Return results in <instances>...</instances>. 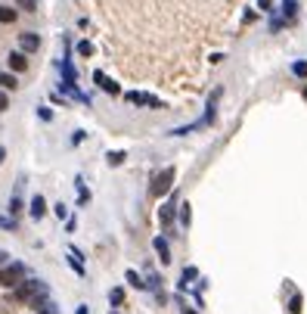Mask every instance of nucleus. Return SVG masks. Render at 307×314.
I'll return each instance as SVG.
<instances>
[{
  "mask_svg": "<svg viewBox=\"0 0 307 314\" xmlns=\"http://www.w3.org/2000/svg\"><path fill=\"white\" fill-rule=\"evenodd\" d=\"M16 299L25 302V305H31V308H38V311H44V305L50 302V286H47L44 280H25V283H19Z\"/></svg>",
  "mask_w": 307,
  "mask_h": 314,
  "instance_id": "obj_1",
  "label": "nucleus"
},
{
  "mask_svg": "<svg viewBox=\"0 0 307 314\" xmlns=\"http://www.w3.org/2000/svg\"><path fill=\"white\" fill-rule=\"evenodd\" d=\"M25 277H28V267L22 261H6L0 267V286L3 289H16L19 283H25Z\"/></svg>",
  "mask_w": 307,
  "mask_h": 314,
  "instance_id": "obj_2",
  "label": "nucleus"
},
{
  "mask_svg": "<svg viewBox=\"0 0 307 314\" xmlns=\"http://www.w3.org/2000/svg\"><path fill=\"white\" fill-rule=\"evenodd\" d=\"M174 178H177V171H174V168H164L161 174H155V181H152L149 193H152V196H164V193H171Z\"/></svg>",
  "mask_w": 307,
  "mask_h": 314,
  "instance_id": "obj_3",
  "label": "nucleus"
},
{
  "mask_svg": "<svg viewBox=\"0 0 307 314\" xmlns=\"http://www.w3.org/2000/svg\"><path fill=\"white\" fill-rule=\"evenodd\" d=\"M127 103H134V106H152V109H164V103L158 97H152V94H143V90H127L124 94Z\"/></svg>",
  "mask_w": 307,
  "mask_h": 314,
  "instance_id": "obj_4",
  "label": "nucleus"
},
{
  "mask_svg": "<svg viewBox=\"0 0 307 314\" xmlns=\"http://www.w3.org/2000/svg\"><path fill=\"white\" fill-rule=\"evenodd\" d=\"M177 208H180V205H177V196H171V199L158 208V221H161V227H164V230L174 224V212H177Z\"/></svg>",
  "mask_w": 307,
  "mask_h": 314,
  "instance_id": "obj_5",
  "label": "nucleus"
},
{
  "mask_svg": "<svg viewBox=\"0 0 307 314\" xmlns=\"http://www.w3.org/2000/svg\"><path fill=\"white\" fill-rule=\"evenodd\" d=\"M19 47L22 53H34V50H41V38L34 31H25V34H19Z\"/></svg>",
  "mask_w": 307,
  "mask_h": 314,
  "instance_id": "obj_6",
  "label": "nucleus"
},
{
  "mask_svg": "<svg viewBox=\"0 0 307 314\" xmlns=\"http://www.w3.org/2000/svg\"><path fill=\"white\" fill-rule=\"evenodd\" d=\"M93 81H97V87H102L105 94H112V97H115V94H121V87H118L109 75H102V72H93Z\"/></svg>",
  "mask_w": 307,
  "mask_h": 314,
  "instance_id": "obj_7",
  "label": "nucleus"
},
{
  "mask_svg": "<svg viewBox=\"0 0 307 314\" xmlns=\"http://www.w3.org/2000/svg\"><path fill=\"white\" fill-rule=\"evenodd\" d=\"M152 246H155V252H158L161 264H171V249H168V240H164V237H155V240H152Z\"/></svg>",
  "mask_w": 307,
  "mask_h": 314,
  "instance_id": "obj_8",
  "label": "nucleus"
},
{
  "mask_svg": "<svg viewBox=\"0 0 307 314\" xmlns=\"http://www.w3.org/2000/svg\"><path fill=\"white\" fill-rule=\"evenodd\" d=\"M6 60H9V68H13V72H22V68L28 65V60H25V53H22V50H16V53H9Z\"/></svg>",
  "mask_w": 307,
  "mask_h": 314,
  "instance_id": "obj_9",
  "label": "nucleus"
},
{
  "mask_svg": "<svg viewBox=\"0 0 307 314\" xmlns=\"http://www.w3.org/2000/svg\"><path fill=\"white\" fill-rule=\"evenodd\" d=\"M47 215V199L44 196H34L31 199V218H44Z\"/></svg>",
  "mask_w": 307,
  "mask_h": 314,
  "instance_id": "obj_10",
  "label": "nucleus"
},
{
  "mask_svg": "<svg viewBox=\"0 0 307 314\" xmlns=\"http://www.w3.org/2000/svg\"><path fill=\"white\" fill-rule=\"evenodd\" d=\"M196 277H199V271H196V267H183L180 283H177V286H180V289H186V286H190V280H196Z\"/></svg>",
  "mask_w": 307,
  "mask_h": 314,
  "instance_id": "obj_11",
  "label": "nucleus"
},
{
  "mask_svg": "<svg viewBox=\"0 0 307 314\" xmlns=\"http://www.w3.org/2000/svg\"><path fill=\"white\" fill-rule=\"evenodd\" d=\"M0 87H6V90H16V87H19L16 75H9V72H0Z\"/></svg>",
  "mask_w": 307,
  "mask_h": 314,
  "instance_id": "obj_12",
  "label": "nucleus"
},
{
  "mask_svg": "<svg viewBox=\"0 0 307 314\" xmlns=\"http://www.w3.org/2000/svg\"><path fill=\"white\" fill-rule=\"evenodd\" d=\"M301 305H304V299H301V293H295V296L289 299V314H301V311H304Z\"/></svg>",
  "mask_w": 307,
  "mask_h": 314,
  "instance_id": "obj_13",
  "label": "nucleus"
},
{
  "mask_svg": "<svg viewBox=\"0 0 307 314\" xmlns=\"http://www.w3.org/2000/svg\"><path fill=\"white\" fill-rule=\"evenodd\" d=\"M124 280H127V283H131L134 289H146V283H143V280H140V274H137V271H127V274H124Z\"/></svg>",
  "mask_w": 307,
  "mask_h": 314,
  "instance_id": "obj_14",
  "label": "nucleus"
},
{
  "mask_svg": "<svg viewBox=\"0 0 307 314\" xmlns=\"http://www.w3.org/2000/svg\"><path fill=\"white\" fill-rule=\"evenodd\" d=\"M109 302H112V308H118V305L124 302V289H121V286H115L112 293H109Z\"/></svg>",
  "mask_w": 307,
  "mask_h": 314,
  "instance_id": "obj_15",
  "label": "nucleus"
},
{
  "mask_svg": "<svg viewBox=\"0 0 307 314\" xmlns=\"http://www.w3.org/2000/svg\"><path fill=\"white\" fill-rule=\"evenodd\" d=\"M16 9H9V6H0V22H6V25H9V22H16Z\"/></svg>",
  "mask_w": 307,
  "mask_h": 314,
  "instance_id": "obj_16",
  "label": "nucleus"
},
{
  "mask_svg": "<svg viewBox=\"0 0 307 314\" xmlns=\"http://www.w3.org/2000/svg\"><path fill=\"white\" fill-rule=\"evenodd\" d=\"M190 221H193V212H190V202H183V205H180V224H183V227H190Z\"/></svg>",
  "mask_w": 307,
  "mask_h": 314,
  "instance_id": "obj_17",
  "label": "nucleus"
},
{
  "mask_svg": "<svg viewBox=\"0 0 307 314\" xmlns=\"http://www.w3.org/2000/svg\"><path fill=\"white\" fill-rule=\"evenodd\" d=\"M19 9H25V13H38V0H16Z\"/></svg>",
  "mask_w": 307,
  "mask_h": 314,
  "instance_id": "obj_18",
  "label": "nucleus"
},
{
  "mask_svg": "<svg viewBox=\"0 0 307 314\" xmlns=\"http://www.w3.org/2000/svg\"><path fill=\"white\" fill-rule=\"evenodd\" d=\"M292 75H298V78H307V63H304V60L292 63Z\"/></svg>",
  "mask_w": 307,
  "mask_h": 314,
  "instance_id": "obj_19",
  "label": "nucleus"
},
{
  "mask_svg": "<svg viewBox=\"0 0 307 314\" xmlns=\"http://www.w3.org/2000/svg\"><path fill=\"white\" fill-rule=\"evenodd\" d=\"M158 286H161V277H158V274H149V280H146V289H155V293H161Z\"/></svg>",
  "mask_w": 307,
  "mask_h": 314,
  "instance_id": "obj_20",
  "label": "nucleus"
},
{
  "mask_svg": "<svg viewBox=\"0 0 307 314\" xmlns=\"http://www.w3.org/2000/svg\"><path fill=\"white\" fill-rule=\"evenodd\" d=\"M78 53H81V56H93V44H90V41H81V44H78Z\"/></svg>",
  "mask_w": 307,
  "mask_h": 314,
  "instance_id": "obj_21",
  "label": "nucleus"
},
{
  "mask_svg": "<svg viewBox=\"0 0 307 314\" xmlns=\"http://www.w3.org/2000/svg\"><path fill=\"white\" fill-rule=\"evenodd\" d=\"M105 159H109V165L115 168V165H121V162H124L127 156H124V153H109V156H105Z\"/></svg>",
  "mask_w": 307,
  "mask_h": 314,
  "instance_id": "obj_22",
  "label": "nucleus"
},
{
  "mask_svg": "<svg viewBox=\"0 0 307 314\" xmlns=\"http://www.w3.org/2000/svg\"><path fill=\"white\" fill-rule=\"evenodd\" d=\"M282 9H286V16H289V19H295V13H298V6H295V0H286V3H282Z\"/></svg>",
  "mask_w": 307,
  "mask_h": 314,
  "instance_id": "obj_23",
  "label": "nucleus"
},
{
  "mask_svg": "<svg viewBox=\"0 0 307 314\" xmlns=\"http://www.w3.org/2000/svg\"><path fill=\"white\" fill-rule=\"evenodd\" d=\"M9 212H13V215L22 212V199H19V196H13V202H9Z\"/></svg>",
  "mask_w": 307,
  "mask_h": 314,
  "instance_id": "obj_24",
  "label": "nucleus"
},
{
  "mask_svg": "<svg viewBox=\"0 0 307 314\" xmlns=\"http://www.w3.org/2000/svg\"><path fill=\"white\" fill-rule=\"evenodd\" d=\"M6 109H9V97L0 90V112H6Z\"/></svg>",
  "mask_w": 307,
  "mask_h": 314,
  "instance_id": "obj_25",
  "label": "nucleus"
},
{
  "mask_svg": "<svg viewBox=\"0 0 307 314\" xmlns=\"http://www.w3.org/2000/svg\"><path fill=\"white\" fill-rule=\"evenodd\" d=\"M177 305H180V311H183V314H199L196 308H186V302H183V299H177Z\"/></svg>",
  "mask_w": 307,
  "mask_h": 314,
  "instance_id": "obj_26",
  "label": "nucleus"
},
{
  "mask_svg": "<svg viewBox=\"0 0 307 314\" xmlns=\"http://www.w3.org/2000/svg\"><path fill=\"white\" fill-rule=\"evenodd\" d=\"M78 314H90V311H87V305H81V308H78Z\"/></svg>",
  "mask_w": 307,
  "mask_h": 314,
  "instance_id": "obj_27",
  "label": "nucleus"
},
{
  "mask_svg": "<svg viewBox=\"0 0 307 314\" xmlns=\"http://www.w3.org/2000/svg\"><path fill=\"white\" fill-rule=\"evenodd\" d=\"M3 159H6V153H3V149H0V165H3Z\"/></svg>",
  "mask_w": 307,
  "mask_h": 314,
  "instance_id": "obj_28",
  "label": "nucleus"
},
{
  "mask_svg": "<svg viewBox=\"0 0 307 314\" xmlns=\"http://www.w3.org/2000/svg\"><path fill=\"white\" fill-rule=\"evenodd\" d=\"M38 314H47V311H38Z\"/></svg>",
  "mask_w": 307,
  "mask_h": 314,
  "instance_id": "obj_29",
  "label": "nucleus"
}]
</instances>
